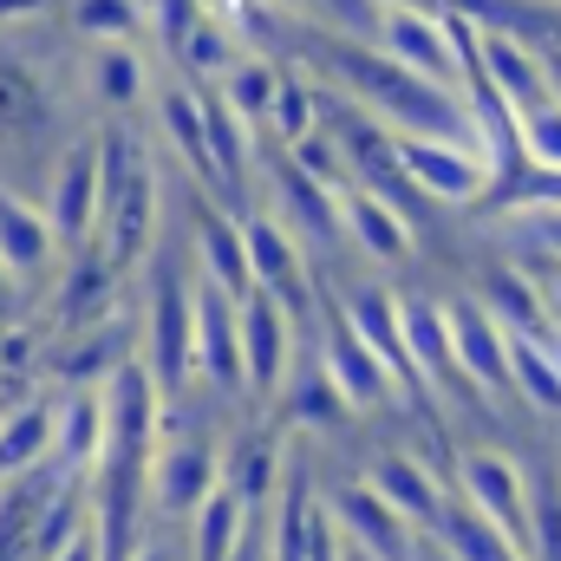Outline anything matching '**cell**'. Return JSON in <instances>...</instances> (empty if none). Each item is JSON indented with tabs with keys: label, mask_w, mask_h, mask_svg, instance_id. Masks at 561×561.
<instances>
[{
	"label": "cell",
	"mask_w": 561,
	"mask_h": 561,
	"mask_svg": "<svg viewBox=\"0 0 561 561\" xmlns=\"http://www.w3.org/2000/svg\"><path fill=\"white\" fill-rule=\"evenodd\" d=\"M79 39L53 20L13 26L0 33V183L7 190H39L53 157L79 138L66 92H59V53H72Z\"/></svg>",
	"instance_id": "cell-1"
},
{
	"label": "cell",
	"mask_w": 561,
	"mask_h": 561,
	"mask_svg": "<svg viewBox=\"0 0 561 561\" xmlns=\"http://www.w3.org/2000/svg\"><path fill=\"white\" fill-rule=\"evenodd\" d=\"M163 242V157L138 131V118H105L99 125V236L92 249L131 275Z\"/></svg>",
	"instance_id": "cell-2"
},
{
	"label": "cell",
	"mask_w": 561,
	"mask_h": 561,
	"mask_svg": "<svg viewBox=\"0 0 561 561\" xmlns=\"http://www.w3.org/2000/svg\"><path fill=\"white\" fill-rule=\"evenodd\" d=\"M144 373L157 379L163 405L196 386V262L176 242H157L144 262Z\"/></svg>",
	"instance_id": "cell-3"
},
{
	"label": "cell",
	"mask_w": 561,
	"mask_h": 561,
	"mask_svg": "<svg viewBox=\"0 0 561 561\" xmlns=\"http://www.w3.org/2000/svg\"><path fill=\"white\" fill-rule=\"evenodd\" d=\"M268 216L300 242V255L333 262L346 255V222H340V190H327L320 176H307L287 150H268Z\"/></svg>",
	"instance_id": "cell-4"
},
{
	"label": "cell",
	"mask_w": 561,
	"mask_h": 561,
	"mask_svg": "<svg viewBox=\"0 0 561 561\" xmlns=\"http://www.w3.org/2000/svg\"><path fill=\"white\" fill-rule=\"evenodd\" d=\"M450 477H457V496H463L516 556H529V470H523L510 450L477 444V450H457Z\"/></svg>",
	"instance_id": "cell-5"
},
{
	"label": "cell",
	"mask_w": 561,
	"mask_h": 561,
	"mask_svg": "<svg viewBox=\"0 0 561 561\" xmlns=\"http://www.w3.org/2000/svg\"><path fill=\"white\" fill-rule=\"evenodd\" d=\"M313 327H320V340H313V359L327 366V379L340 386V399L353 405V412H386L392 399H399V386H392V373L373 359V346L353 333V320L340 313V300H333V287H320V307H313Z\"/></svg>",
	"instance_id": "cell-6"
},
{
	"label": "cell",
	"mask_w": 561,
	"mask_h": 561,
	"mask_svg": "<svg viewBox=\"0 0 561 561\" xmlns=\"http://www.w3.org/2000/svg\"><path fill=\"white\" fill-rule=\"evenodd\" d=\"M39 209H46L66 255L92 249V236H99V131H79L53 157V170L39 183Z\"/></svg>",
	"instance_id": "cell-7"
},
{
	"label": "cell",
	"mask_w": 561,
	"mask_h": 561,
	"mask_svg": "<svg viewBox=\"0 0 561 561\" xmlns=\"http://www.w3.org/2000/svg\"><path fill=\"white\" fill-rule=\"evenodd\" d=\"M399 333H405V353H412V366H419V379H424L431 399L490 412V405L470 392V379H463V366H457V353H450V320H444V300H437L431 287H405V294H399Z\"/></svg>",
	"instance_id": "cell-8"
},
{
	"label": "cell",
	"mask_w": 561,
	"mask_h": 561,
	"mask_svg": "<svg viewBox=\"0 0 561 561\" xmlns=\"http://www.w3.org/2000/svg\"><path fill=\"white\" fill-rule=\"evenodd\" d=\"M412 190L437 209H477L490 196V163L477 144H444V138H392Z\"/></svg>",
	"instance_id": "cell-9"
},
{
	"label": "cell",
	"mask_w": 561,
	"mask_h": 561,
	"mask_svg": "<svg viewBox=\"0 0 561 561\" xmlns=\"http://www.w3.org/2000/svg\"><path fill=\"white\" fill-rule=\"evenodd\" d=\"M333 300H340V313L353 320V333L373 346V359L392 373V386H399V399H419L424 412H431V392H424L419 366H412V353H405V333H399V294L386 287V280H346V287H333Z\"/></svg>",
	"instance_id": "cell-10"
},
{
	"label": "cell",
	"mask_w": 561,
	"mask_h": 561,
	"mask_svg": "<svg viewBox=\"0 0 561 561\" xmlns=\"http://www.w3.org/2000/svg\"><path fill=\"white\" fill-rule=\"evenodd\" d=\"M242 249H249V275L262 294H275L280 307L294 313V327L307 320L313 327V307H320V280L307 275V255H300V242L280 229L268 209H249L242 216Z\"/></svg>",
	"instance_id": "cell-11"
},
{
	"label": "cell",
	"mask_w": 561,
	"mask_h": 561,
	"mask_svg": "<svg viewBox=\"0 0 561 561\" xmlns=\"http://www.w3.org/2000/svg\"><path fill=\"white\" fill-rule=\"evenodd\" d=\"M222 490V450L209 437H163L150 450V503L163 523H190Z\"/></svg>",
	"instance_id": "cell-12"
},
{
	"label": "cell",
	"mask_w": 561,
	"mask_h": 561,
	"mask_svg": "<svg viewBox=\"0 0 561 561\" xmlns=\"http://www.w3.org/2000/svg\"><path fill=\"white\" fill-rule=\"evenodd\" d=\"M444 320H450V353H457L470 392L483 405L510 399L516 392V379H510V333L490 320V307L477 294H457V300H444Z\"/></svg>",
	"instance_id": "cell-13"
},
{
	"label": "cell",
	"mask_w": 561,
	"mask_h": 561,
	"mask_svg": "<svg viewBox=\"0 0 561 561\" xmlns=\"http://www.w3.org/2000/svg\"><path fill=\"white\" fill-rule=\"evenodd\" d=\"M320 503H327L340 542L366 549L373 561H419V529H412L373 483H340V490H327Z\"/></svg>",
	"instance_id": "cell-14"
},
{
	"label": "cell",
	"mask_w": 561,
	"mask_h": 561,
	"mask_svg": "<svg viewBox=\"0 0 561 561\" xmlns=\"http://www.w3.org/2000/svg\"><path fill=\"white\" fill-rule=\"evenodd\" d=\"M373 46H379L386 59H399L405 72H419L431 85H450V92H457V53H450V33H444V13L412 7V0H386Z\"/></svg>",
	"instance_id": "cell-15"
},
{
	"label": "cell",
	"mask_w": 561,
	"mask_h": 561,
	"mask_svg": "<svg viewBox=\"0 0 561 561\" xmlns=\"http://www.w3.org/2000/svg\"><path fill=\"white\" fill-rule=\"evenodd\" d=\"M236 327H242V366H249V392L262 405H275L287 373H294V313L280 307L275 294H249L236 307Z\"/></svg>",
	"instance_id": "cell-16"
},
{
	"label": "cell",
	"mask_w": 561,
	"mask_h": 561,
	"mask_svg": "<svg viewBox=\"0 0 561 561\" xmlns=\"http://www.w3.org/2000/svg\"><path fill=\"white\" fill-rule=\"evenodd\" d=\"M196 386H209L216 399H249V366H242L236 300L216 294L209 280H196Z\"/></svg>",
	"instance_id": "cell-17"
},
{
	"label": "cell",
	"mask_w": 561,
	"mask_h": 561,
	"mask_svg": "<svg viewBox=\"0 0 561 561\" xmlns=\"http://www.w3.org/2000/svg\"><path fill=\"white\" fill-rule=\"evenodd\" d=\"M59 262H66V249H59V236H53L39 196L0 183V268L13 275V287H39V280H53L59 275Z\"/></svg>",
	"instance_id": "cell-18"
},
{
	"label": "cell",
	"mask_w": 561,
	"mask_h": 561,
	"mask_svg": "<svg viewBox=\"0 0 561 561\" xmlns=\"http://www.w3.org/2000/svg\"><path fill=\"white\" fill-rule=\"evenodd\" d=\"M190 255H196V280H209L216 294H229L236 307L255 294V275H249V249H242V216H229L222 203L209 196H190Z\"/></svg>",
	"instance_id": "cell-19"
},
{
	"label": "cell",
	"mask_w": 561,
	"mask_h": 561,
	"mask_svg": "<svg viewBox=\"0 0 561 561\" xmlns=\"http://www.w3.org/2000/svg\"><path fill=\"white\" fill-rule=\"evenodd\" d=\"M79 85L92 99V112L105 118H138L157 92L150 53L144 46H79Z\"/></svg>",
	"instance_id": "cell-20"
},
{
	"label": "cell",
	"mask_w": 561,
	"mask_h": 561,
	"mask_svg": "<svg viewBox=\"0 0 561 561\" xmlns=\"http://www.w3.org/2000/svg\"><path fill=\"white\" fill-rule=\"evenodd\" d=\"M340 222H346V249L373 268H405L419 255V236L405 229V216L366 190H340Z\"/></svg>",
	"instance_id": "cell-21"
},
{
	"label": "cell",
	"mask_w": 561,
	"mask_h": 561,
	"mask_svg": "<svg viewBox=\"0 0 561 561\" xmlns=\"http://www.w3.org/2000/svg\"><path fill=\"white\" fill-rule=\"evenodd\" d=\"M366 483H373V490H379V496H386L412 529H419V536L437 529L444 496H450V490H444V477H437L424 457H412V450H379V457H373V470H366Z\"/></svg>",
	"instance_id": "cell-22"
},
{
	"label": "cell",
	"mask_w": 561,
	"mask_h": 561,
	"mask_svg": "<svg viewBox=\"0 0 561 561\" xmlns=\"http://www.w3.org/2000/svg\"><path fill=\"white\" fill-rule=\"evenodd\" d=\"M470 294L490 307V320H496L503 333H516V340H536V333H549V307H542L536 280L523 275V262H510V255H490V262H477V287H470Z\"/></svg>",
	"instance_id": "cell-23"
},
{
	"label": "cell",
	"mask_w": 561,
	"mask_h": 561,
	"mask_svg": "<svg viewBox=\"0 0 561 561\" xmlns=\"http://www.w3.org/2000/svg\"><path fill=\"white\" fill-rule=\"evenodd\" d=\"M59 294H53V307H59V320L72 327V333H85V327H99V320H112V307H118V268L99 255V249H72L66 262H59Z\"/></svg>",
	"instance_id": "cell-24"
},
{
	"label": "cell",
	"mask_w": 561,
	"mask_h": 561,
	"mask_svg": "<svg viewBox=\"0 0 561 561\" xmlns=\"http://www.w3.org/2000/svg\"><path fill=\"white\" fill-rule=\"evenodd\" d=\"M280 477H287V450H280L275 431H242V437L222 450V490H229L249 516H268Z\"/></svg>",
	"instance_id": "cell-25"
},
{
	"label": "cell",
	"mask_w": 561,
	"mask_h": 561,
	"mask_svg": "<svg viewBox=\"0 0 561 561\" xmlns=\"http://www.w3.org/2000/svg\"><path fill=\"white\" fill-rule=\"evenodd\" d=\"M477 59H483V79L510 99V112H523V105H542V99H549L542 46L516 39V33H483V26H477Z\"/></svg>",
	"instance_id": "cell-26"
},
{
	"label": "cell",
	"mask_w": 561,
	"mask_h": 561,
	"mask_svg": "<svg viewBox=\"0 0 561 561\" xmlns=\"http://www.w3.org/2000/svg\"><path fill=\"white\" fill-rule=\"evenodd\" d=\"M53 20L79 46H144L150 0H53Z\"/></svg>",
	"instance_id": "cell-27"
},
{
	"label": "cell",
	"mask_w": 561,
	"mask_h": 561,
	"mask_svg": "<svg viewBox=\"0 0 561 561\" xmlns=\"http://www.w3.org/2000/svg\"><path fill=\"white\" fill-rule=\"evenodd\" d=\"M53 457H59L66 477H79V470H92L105 457V392L99 386H72L59 399V412H53Z\"/></svg>",
	"instance_id": "cell-28"
},
{
	"label": "cell",
	"mask_w": 561,
	"mask_h": 561,
	"mask_svg": "<svg viewBox=\"0 0 561 561\" xmlns=\"http://www.w3.org/2000/svg\"><path fill=\"white\" fill-rule=\"evenodd\" d=\"M275 405H280V424L287 431H340V424L353 419V405L340 399V386L327 379L320 359H294V373H287Z\"/></svg>",
	"instance_id": "cell-29"
},
{
	"label": "cell",
	"mask_w": 561,
	"mask_h": 561,
	"mask_svg": "<svg viewBox=\"0 0 561 561\" xmlns=\"http://www.w3.org/2000/svg\"><path fill=\"white\" fill-rule=\"evenodd\" d=\"M275 85H280V59L242 53V59H236V66H229L209 92H216V99H222V105H229L249 131H262V125H268V112H275Z\"/></svg>",
	"instance_id": "cell-30"
},
{
	"label": "cell",
	"mask_w": 561,
	"mask_h": 561,
	"mask_svg": "<svg viewBox=\"0 0 561 561\" xmlns=\"http://www.w3.org/2000/svg\"><path fill=\"white\" fill-rule=\"evenodd\" d=\"M249 523H262V516H249L229 490H216V496L190 516V561H236Z\"/></svg>",
	"instance_id": "cell-31"
},
{
	"label": "cell",
	"mask_w": 561,
	"mask_h": 561,
	"mask_svg": "<svg viewBox=\"0 0 561 561\" xmlns=\"http://www.w3.org/2000/svg\"><path fill=\"white\" fill-rule=\"evenodd\" d=\"M53 457V405L26 399L20 412L0 419V477H26Z\"/></svg>",
	"instance_id": "cell-32"
},
{
	"label": "cell",
	"mask_w": 561,
	"mask_h": 561,
	"mask_svg": "<svg viewBox=\"0 0 561 561\" xmlns=\"http://www.w3.org/2000/svg\"><path fill=\"white\" fill-rule=\"evenodd\" d=\"M236 59H242L236 33H229V26H222L209 7H203V20L190 26V39H183V53H176V66H170V72H176L183 85H216V79H222Z\"/></svg>",
	"instance_id": "cell-33"
},
{
	"label": "cell",
	"mask_w": 561,
	"mask_h": 561,
	"mask_svg": "<svg viewBox=\"0 0 561 561\" xmlns=\"http://www.w3.org/2000/svg\"><path fill=\"white\" fill-rule=\"evenodd\" d=\"M529 561H561V470H529Z\"/></svg>",
	"instance_id": "cell-34"
},
{
	"label": "cell",
	"mask_w": 561,
	"mask_h": 561,
	"mask_svg": "<svg viewBox=\"0 0 561 561\" xmlns=\"http://www.w3.org/2000/svg\"><path fill=\"white\" fill-rule=\"evenodd\" d=\"M510 379H516V399H529L536 412H561V373L542 353V340H516L510 333Z\"/></svg>",
	"instance_id": "cell-35"
},
{
	"label": "cell",
	"mask_w": 561,
	"mask_h": 561,
	"mask_svg": "<svg viewBox=\"0 0 561 561\" xmlns=\"http://www.w3.org/2000/svg\"><path fill=\"white\" fill-rule=\"evenodd\" d=\"M268 131L275 144H300L307 131H320V112H313V79L300 66H280V85H275V112H268Z\"/></svg>",
	"instance_id": "cell-36"
},
{
	"label": "cell",
	"mask_w": 561,
	"mask_h": 561,
	"mask_svg": "<svg viewBox=\"0 0 561 561\" xmlns=\"http://www.w3.org/2000/svg\"><path fill=\"white\" fill-rule=\"evenodd\" d=\"M516 138H523V157L542 163V170H561V99L549 92L542 105H523L516 112Z\"/></svg>",
	"instance_id": "cell-37"
},
{
	"label": "cell",
	"mask_w": 561,
	"mask_h": 561,
	"mask_svg": "<svg viewBox=\"0 0 561 561\" xmlns=\"http://www.w3.org/2000/svg\"><path fill=\"white\" fill-rule=\"evenodd\" d=\"M503 249L510 255H556L561 262V209H516V216H503Z\"/></svg>",
	"instance_id": "cell-38"
},
{
	"label": "cell",
	"mask_w": 561,
	"mask_h": 561,
	"mask_svg": "<svg viewBox=\"0 0 561 561\" xmlns=\"http://www.w3.org/2000/svg\"><path fill=\"white\" fill-rule=\"evenodd\" d=\"M196 20H203V0H150V46H157L163 66H176Z\"/></svg>",
	"instance_id": "cell-39"
},
{
	"label": "cell",
	"mask_w": 561,
	"mask_h": 561,
	"mask_svg": "<svg viewBox=\"0 0 561 561\" xmlns=\"http://www.w3.org/2000/svg\"><path fill=\"white\" fill-rule=\"evenodd\" d=\"M33 20H53V0H0V33L33 26Z\"/></svg>",
	"instance_id": "cell-40"
},
{
	"label": "cell",
	"mask_w": 561,
	"mask_h": 561,
	"mask_svg": "<svg viewBox=\"0 0 561 561\" xmlns=\"http://www.w3.org/2000/svg\"><path fill=\"white\" fill-rule=\"evenodd\" d=\"M53 561H105V556H99V536L85 529V536H79L72 549H59V556H53Z\"/></svg>",
	"instance_id": "cell-41"
},
{
	"label": "cell",
	"mask_w": 561,
	"mask_h": 561,
	"mask_svg": "<svg viewBox=\"0 0 561 561\" xmlns=\"http://www.w3.org/2000/svg\"><path fill=\"white\" fill-rule=\"evenodd\" d=\"M125 561H183L176 549H163V542H150V549H131Z\"/></svg>",
	"instance_id": "cell-42"
},
{
	"label": "cell",
	"mask_w": 561,
	"mask_h": 561,
	"mask_svg": "<svg viewBox=\"0 0 561 561\" xmlns=\"http://www.w3.org/2000/svg\"><path fill=\"white\" fill-rule=\"evenodd\" d=\"M13 294H20V287H13V275H7V268H0V313L13 307Z\"/></svg>",
	"instance_id": "cell-43"
},
{
	"label": "cell",
	"mask_w": 561,
	"mask_h": 561,
	"mask_svg": "<svg viewBox=\"0 0 561 561\" xmlns=\"http://www.w3.org/2000/svg\"><path fill=\"white\" fill-rule=\"evenodd\" d=\"M510 561H529V556H510Z\"/></svg>",
	"instance_id": "cell-44"
},
{
	"label": "cell",
	"mask_w": 561,
	"mask_h": 561,
	"mask_svg": "<svg viewBox=\"0 0 561 561\" xmlns=\"http://www.w3.org/2000/svg\"><path fill=\"white\" fill-rule=\"evenodd\" d=\"M549 7H561V0H549Z\"/></svg>",
	"instance_id": "cell-45"
},
{
	"label": "cell",
	"mask_w": 561,
	"mask_h": 561,
	"mask_svg": "<svg viewBox=\"0 0 561 561\" xmlns=\"http://www.w3.org/2000/svg\"><path fill=\"white\" fill-rule=\"evenodd\" d=\"M556 470H561V463H556Z\"/></svg>",
	"instance_id": "cell-46"
}]
</instances>
